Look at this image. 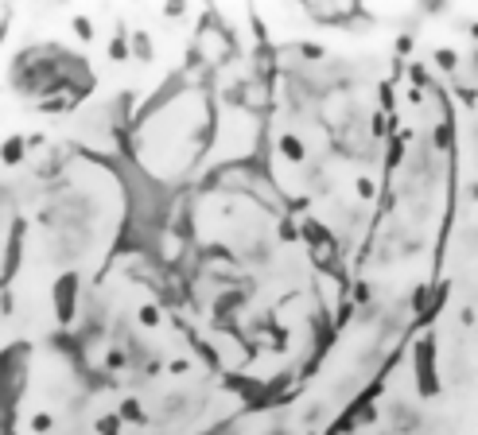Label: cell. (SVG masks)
Here are the masks:
<instances>
[{
	"label": "cell",
	"mask_w": 478,
	"mask_h": 435,
	"mask_svg": "<svg viewBox=\"0 0 478 435\" xmlns=\"http://www.w3.org/2000/svg\"><path fill=\"white\" fill-rule=\"evenodd\" d=\"M412 358H416V388L420 397L428 400L440 393V369H436V339H424L416 342V350H412Z\"/></svg>",
	"instance_id": "6da1fadb"
},
{
	"label": "cell",
	"mask_w": 478,
	"mask_h": 435,
	"mask_svg": "<svg viewBox=\"0 0 478 435\" xmlns=\"http://www.w3.org/2000/svg\"><path fill=\"white\" fill-rule=\"evenodd\" d=\"M78 276L74 272H62L55 280V288H51V303H55V319L59 323H74V315H78Z\"/></svg>",
	"instance_id": "7a4b0ae2"
},
{
	"label": "cell",
	"mask_w": 478,
	"mask_h": 435,
	"mask_svg": "<svg viewBox=\"0 0 478 435\" xmlns=\"http://www.w3.org/2000/svg\"><path fill=\"white\" fill-rule=\"evenodd\" d=\"M276 152H280L288 163H303V159H307V144H303L296 133H280V136H276Z\"/></svg>",
	"instance_id": "3957f363"
},
{
	"label": "cell",
	"mask_w": 478,
	"mask_h": 435,
	"mask_svg": "<svg viewBox=\"0 0 478 435\" xmlns=\"http://www.w3.org/2000/svg\"><path fill=\"white\" fill-rule=\"evenodd\" d=\"M117 412H121V420H129V423H148V412H144V404L136 397H125Z\"/></svg>",
	"instance_id": "277c9868"
},
{
	"label": "cell",
	"mask_w": 478,
	"mask_h": 435,
	"mask_svg": "<svg viewBox=\"0 0 478 435\" xmlns=\"http://www.w3.org/2000/svg\"><path fill=\"white\" fill-rule=\"evenodd\" d=\"M121 423H125L121 420V412H109V416H101V420L94 423V432L97 435H121Z\"/></svg>",
	"instance_id": "5b68a950"
},
{
	"label": "cell",
	"mask_w": 478,
	"mask_h": 435,
	"mask_svg": "<svg viewBox=\"0 0 478 435\" xmlns=\"http://www.w3.org/2000/svg\"><path fill=\"white\" fill-rule=\"evenodd\" d=\"M51 427H55V416H51V412H36V416H32V432L36 435H47Z\"/></svg>",
	"instance_id": "8992f818"
},
{
	"label": "cell",
	"mask_w": 478,
	"mask_h": 435,
	"mask_svg": "<svg viewBox=\"0 0 478 435\" xmlns=\"http://www.w3.org/2000/svg\"><path fill=\"white\" fill-rule=\"evenodd\" d=\"M136 319H140V326H160V307L155 303H144L140 311H136Z\"/></svg>",
	"instance_id": "52a82bcc"
},
{
	"label": "cell",
	"mask_w": 478,
	"mask_h": 435,
	"mask_svg": "<svg viewBox=\"0 0 478 435\" xmlns=\"http://www.w3.org/2000/svg\"><path fill=\"white\" fill-rule=\"evenodd\" d=\"M129 55H132V47H129V39H125V36H117V39H113V43H109V59H129Z\"/></svg>",
	"instance_id": "ba28073f"
},
{
	"label": "cell",
	"mask_w": 478,
	"mask_h": 435,
	"mask_svg": "<svg viewBox=\"0 0 478 435\" xmlns=\"http://www.w3.org/2000/svg\"><path fill=\"white\" fill-rule=\"evenodd\" d=\"M132 51H136V59H152V43H148V36H144V31H136V36H132Z\"/></svg>",
	"instance_id": "9c48e42d"
},
{
	"label": "cell",
	"mask_w": 478,
	"mask_h": 435,
	"mask_svg": "<svg viewBox=\"0 0 478 435\" xmlns=\"http://www.w3.org/2000/svg\"><path fill=\"white\" fill-rule=\"evenodd\" d=\"M105 365H109V369H125V365H129V358H125V350H109L105 354Z\"/></svg>",
	"instance_id": "30bf717a"
},
{
	"label": "cell",
	"mask_w": 478,
	"mask_h": 435,
	"mask_svg": "<svg viewBox=\"0 0 478 435\" xmlns=\"http://www.w3.org/2000/svg\"><path fill=\"white\" fill-rule=\"evenodd\" d=\"M436 62H440L443 70H455V62H459V55H455V51H436Z\"/></svg>",
	"instance_id": "8fae6325"
},
{
	"label": "cell",
	"mask_w": 478,
	"mask_h": 435,
	"mask_svg": "<svg viewBox=\"0 0 478 435\" xmlns=\"http://www.w3.org/2000/svg\"><path fill=\"white\" fill-rule=\"evenodd\" d=\"M354 191H358V198H373V191H377V187H373V179H366V175H362V179L354 183Z\"/></svg>",
	"instance_id": "7c38bea8"
},
{
	"label": "cell",
	"mask_w": 478,
	"mask_h": 435,
	"mask_svg": "<svg viewBox=\"0 0 478 435\" xmlns=\"http://www.w3.org/2000/svg\"><path fill=\"white\" fill-rule=\"evenodd\" d=\"M74 31H78L82 39H94V24H90V20H82V16L74 20Z\"/></svg>",
	"instance_id": "4fadbf2b"
},
{
	"label": "cell",
	"mask_w": 478,
	"mask_h": 435,
	"mask_svg": "<svg viewBox=\"0 0 478 435\" xmlns=\"http://www.w3.org/2000/svg\"><path fill=\"white\" fill-rule=\"evenodd\" d=\"M459 97H463V105H475V101H478V94L470 90V85H463V90H459Z\"/></svg>",
	"instance_id": "5bb4252c"
},
{
	"label": "cell",
	"mask_w": 478,
	"mask_h": 435,
	"mask_svg": "<svg viewBox=\"0 0 478 435\" xmlns=\"http://www.w3.org/2000/svg\"><path fill=\"white\" fill-rule=\"evenodd\" d=\"M436 144H440V148L451 144V133H447V124H440V133H436Z\"/></svg>",
	"instance_id": "9a60e30c"
}]
</instances>
